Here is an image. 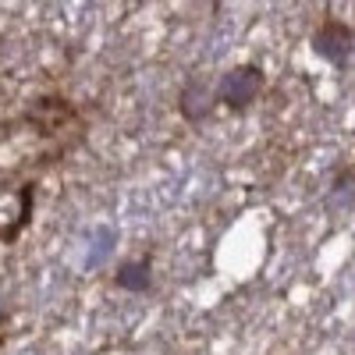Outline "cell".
<instances>
[{"label": "cell", "instance_id": "6da1fadb", "mask_svg": "<svg viewBox=\"0 0 355 355\" xmlns=\"http://www.w3.org/2000/svg\"><path fill=\"white\" fill-rule=\"evenodd\" d=\"M263 93V71L245 64V68H234L220 78V85L214 89L217 103H227L231 110H245L256 96Z\"/></svg>", "mask_w": 355, "mask_h": 355}, {"label": "cell", "instance_id": "7a4b0ae2", "mask_svg": "<svg viewBox=\"0 0 355 355\" xmlns=\"http://www.w3.org/2000/svg\"><path fill=\"white\" fill-rule=\"evenodd\" d=\"M352 50H355V33L348 25H341V21H323L320 28H316V36H313V53L316 57H323L327 64H334V68H345L348 64V57H352Z\"/></svg>", "mask_w": 355, "mask_h": 355}, {"label": "cell", "instance_id": "3957f363", "mask_svg": "<svg viewBox=\"0 0 355 355\" xmlns=\"http://www.w3.org/2000/svg\"><path fill=\"white\" fill-rule=\"evenodd\" d=\"M114 284L125 288V291H150L153 284V263L150 259H128L114 270Z\"/></svg>", "mask_w": 355, "mask_h": 355}, {"label": "cell", "instance_id": "277c9868", "mask_svg": "<svg viewBox=\"0 0 355 355\" xmlns=\"http://www.w3.org/2000/svg\"><path fill=\"white\" fill-rule=\"evenodd\" d=\"M214 103H217L214 89H206V85H199V82H189V85L182 89V100H178V107H182V114L189 117V121H199V117H206V114L214 110Z\"/></svg>", "mask_w": 355, "mask_h": 355}]
</instances>
